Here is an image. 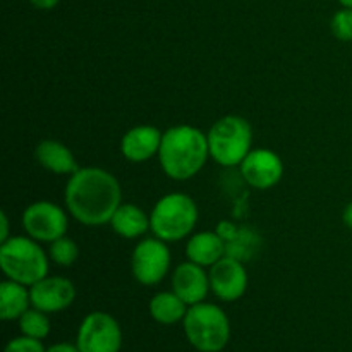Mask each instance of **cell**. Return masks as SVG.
Masks as SVG:
<instances>
[{
  "mask_svg": "<svg viewBox=\"0 0 352 352\" xmlns=\"http://www.w3.org/2000/svg\"><path fill=\"white\" fill-rule=\"evenodd\" d=\"M120 184L110 172L96 167L79 168L65 186V205L78 222L103 226L120 206Z\"/></svg>",
  "mask_w": 352,
  "mask_h": 352,
  "instance_id": "1",
  "label": "cell"
},
{
  "mask_svg": "<svg viewBox=\"0 0 352 352\" xmlns=\"http://www.w3.org/2000/svg\"><path fill=\"white\" fill-rule=\"evenodd\" d=\"M208 155V136L192 126L170 127L158 151L162 168L174 181H188L198 174Z\"/></svg>",
  "mask_w": 352,
  "mask_h": 352,
  "instance_id": "2",
  "label": "cell"
},
{
  "mask_svg": "<svg viewBox=\"0 0 352 352\" xmlns=\"http://www.w3.org/2000/svg\"><path fill=\"white\" fill-rule=\"evenodd\" d=\"M188 342L199 352H220L230 339V323L222 308L210 302L189 306L184 320Z\"/></svg>",
  "mask_w": 352,
  "mask_h": 352,
  "instance_id": "3",
  "label": "cell"
},
{
  "mask_svg": "<svg viewBox=\"0 0 352 352\" xmlns=\"http://www.w3.org/2000/svg\"><path fill=\"white\" fill-rule=\"evenodd\" d=\"M0 267L9 280L34 285L48 274V260L40 244L28 237H9L0 246Z\"/></svg>",
  "mask_w": 352,
  "mask_h": 352,
  "instance_id": "4",
  "label": "cell"
},
{
  "mask_svg": "<svg viewBox=\"0 0 352 352\" xmlns=\"http://www.w3.org/2000/svg\"><path fill=\"white\" fill-rule=\"evenodd\" d=\"M151 230L165 243L189 236L198 222L196 203L182 192H172L158 199L150 217Z\"/></svg>",
  "mask_w": 352,
  "mask_h": 352,
  "instance_id": "5",
  "label": "cell"
},
{
  "mask_svg": "<svg viewBox=\"0 0 352 352\" xmlns=\"http://www.w3.org/2000/svg\"><path fill=\"white\" fill-rule=\"evenodd\" d=\"M208 136L210 155L217 164L234 167L243 164L251 151L253 133L246 119L239 116H227L217 120Z\"/></svg>",
  "mask_w": 352,
  "mask_h": 352,
  "instance_id": "6",
  "label": "cell"
},
{
  "mask_svg": "<svg viewBox=\"0 0 352 352\" xmlns=\"http://www.w3.org/2000/svg\"><path fill=\"white\" fill-rule=\"evenodd\" d=\"M76 346L81 352H120L122 330L109 313L93 311L79 325Z\"/></svg>",
  "mask_w": 352,
  "mask_h": 352,
  "instance_id": "7",
  "label": "cell"
},
{
  "mask_svg": "<svg viewBox=\"0 0 352 352\" xmlns=\"http://www.w3.org/2000/svg\"><path fill=\"white\" fill-rule=\"evenodd\" d=\"M133 275L140 284L155 285L164 280L170 267V251L162 239H146L133 251Z\"/></svg>",
  "mask_w": 352,
  "mask_h": 352,
  "instance_id": "8",
  "label": "cell"
},
{
  "mask_svg": "<svg viewBox=\"0 0 352 352\" xmlns=\"http://www.w3.org/2000/svg\"><path fill=\"white\" fill-rule=\"evenodd\" d=\"M23 226L34 241L54 243L67 230V215L50 201H36L23 213Z\"/></svg>",
  "mask_w": 352,
  "mask_h": 352,
  "instance_id": "9",
  "label": "cell"
},
{
  "mask_svg": "<svg viewBox=\"0 0 352 352\" xmlns=\"http://www.w3.org/2000/svg\"><path fill=\"white\" fill-rule=\"evenodd\" d=\"M210 287L217 298L226 302L243 298L248 289V274L243 261L230 256H223L217 261L210 270Z\"/></svg>",
  "mask_w": 352,
  "mask_h": 352,
  "instance_id": "10",
  "label": "cell"
},
{
  "mask_svg": "<svg viewBox=\"0 0 352 352\" xmlns=\"http://www.w3.org/2000/svg\"><path fill=\"white\" fill-rule=\"evenodd\" d=\"M244 181L254 189H270L284 174V165L278 155L270 150H251L241 164Z\"/></svg>",
  "mask_w": 352,
  "mask_h": 352,
  "instance_id": "11",
  "label": "cell"
},
{
  "mask_svg": "<svg viewBox=\"0 0 352 352\" xmlns=\"http://www.w3.org/2000/svg\"><path fill=\"white\" fill-rule=\"evenodd\" d=\"M31 305L43 313H58L67 309L76 299V289L69 278L45 277L30 289Z\"/></svg>",
  "mask_w": 352,
  "mask_h": 352,
  "instance_id": "12",
  "label": "cell"
},
{
  "mask_svg": "<svg viewBox=\"0 0 352 352\" xmlns=\"http://www.w3.org/2000/svg\"><path fill=\"white\" fill-rule=\"evenodd\" d=\"M172 287L174 292L188 306L199 305L205 301L210 289V275L203 270V267L188 261L175 268L172 277Z\"/></svg>",
  "mask_w": 352,
  "mask_h": 352,
  "instance_id": "13",
  "label": "cell"
},
{
  "mask_svg": "<svg viewBox=\"0 0 352 352\" xmlns=\"http://www.w3.org/2000/svg\"><path fill=\"white\" fill-rule=\"evenodd\" d=\"M164 134L153 126H138L124 134L120 151L129 162H146L160 151Z\"/></svg>",
  "mask_w": 352,
  "mask_h": 352,
  "instance_id": "14",
  "label": "cell"
},
{
  "mask_svg": "<svg viewBox=\"0 0 352 352\" xmlns=\"http://www.w3.org/2000/svg\"><path fill=\"white\" fill-rule=\"evenodd\" d=\"M186 254L199 267H213L226 256V241L219 232L195 234L186 246Z\"/></svg>",
  "mask_w": 352,
  "mask_h": 352,
  "instance_id": "15",
  "label": "cell"
},
{
  "mask_svg": "<svg viewBox=\"0 0 352 352\" xmlns=\"http://www.w3.org/2000/svg\"><path fill=\"white\" fill-rule=\"evenodd\" d=\"M36 160L41 167L54 174H74L79 170L78 164L74 160V155L71 153L65 144L54 140H45L34 150Z\"/></svg>",
  "mask_w": 352,
  "mask_h": 352,
  "instance_id": "16",
  "label": "cell"
},
{
  "mask_svg": "<svg viewBox=\"0 0 352 352\" xmlns=\"http://www.w3.org/2000/svg\"><path fill=\"white\" fill-rule=\"evenodd\" d=\"M110 223H112L113 230L120 237H126V239H134V237L143 236L148 229H151V222L146 217V213L141 208H138L136 205H131V203H124V205L120 203Z\"/></svg>",
  "mask_w": 352,
  "mask_h": 352,
  "instance_id": "17",
  "label": "cell"
},
{
  "mask_svg": "<svg viewBox=\"0 0 352 352\" xmlns=\"http://www.w3.org/2000/svg\"><path fill=\"white\" fill-rule=\"evenodd\" d=\"M31 296L26 285L7 280L0 284V318L3 322L19 320L30 309Z\"/></svg>",
  "mask_w": 352,
  "mask_h": 352,
  "instance_id": "18",
  "label": "cell"
},
{
  "mask_svg": "<svg viewBox=\"0 0 352 352\" xmlns=\"http://www.w3.org/2000/svg\"><path fill=\"white\" fill-rule=\"evenodd\" d=\"M188 305L175 292H160L150 302L151 318L162 325H175L188 313Z\"/></svg>",
  "mask_w": 352,
  "mask_h": 352,
  "instance_id": "19",
  "label": "cell"
},
{
  "mask_svg": "<svg viewBox=\"0 0 352 352\" xmlns=\"http://www.w3.org/2000/svg\"><path fill=\"white\" fill-rule=\"evenodd\" d=\"M19 330L23 336L43 340L50 333V320H48L47 313L40 311V309H28L19 318Z\"/></svg>",
  "mask_w": 352,
  "mask_h": 352,
  "instance_id": "20",
  "label": "cell"
},
{
  "mask_svg": "<svg viewBox=\"0 0 352 352\" xmlns=\"http://www.w3.org/2000/svg\"><path fill=\"white\" fill-rule=\"evenodd\" d=\"M50 256L60 267H71L79 256L78 244L67 237H60V239L54 241L50 244Z\"/></svg>",
  "mask_w": 352,
  "mask_h": 352,
  "instance_id": "21",
  "label": "cell"
},
{
  "mask_svg": "<svg viewBox=\"0 0 352 352\" xmlns=\"http://www.w3.org/2000/svg\"><path fill=\"white\" fill-rule=\"evenodd\" d=\"M330 28H332V33L337 40L352 41V9L344 7L342 10L333 14Z\"/></svg>",
  "mask_w": 352,
  "mask_h": 352,
  "instance_id": "22",
  "label": "cell"
},
{
  "mask_svg": "<svg viewBox=\"0 0 352 352\" xmlns=\"http://www.w3.org/2000/svg\"><path fill=\"white\" fill-rule=\"evenodd\" d=\"M47 349L43 347L41 340L31 339V337L21 336L16 339L9 340L3 352H45Z\"/></svg>",
  "mask_w": 352,
  "mask_h": 352,
  "instance_id": "23",
  "label": "cell"
},
{
  "mask_svg": "<svg viewBox=\"0 0 352 352\" xmlns=\"http://www.w3.org/2000/svg\"><path fill=\"white\" fill-rule=\"evenodd\" d=\"M45 352H81V351L78 349V346H76V344L58 342V344H54V346L48 347Z\"/></svg>",
  "mask_w": 352,
  "mask_h": 352,
  "instance_id": "24",
  "label": "cell"
},
{
  "mask_svg": "<svg viewBox=\"0 0 352 352\" xmlns=\"http://www.w3.org/2000/svg\"><path fill=\"white\" fill-rule=\"evenodd\" d=\"M30 2L33 3V6L36 7V9L50 10V9H54L55 6H57L58 0H30Z\"/></svg>",
  "mask_w": 352,
  "mask_h": 352,
  "instance_id": "25",
  "label": "cell"
},
{
  "mask_svg": "<svg viewBox=\"0 0 352 352\" xmlns=\"http://www.w3.org/2000/svg\"><path fill=\"white\" fill-rule=\"evenodd\" d=\"M0 220H2V232H0V241L6 243L9 239V222H7L6 213H0Z\"/></svg>",
  "mask_w": 352,
  "mask_h": 352,
  "instance_id": "26",
  "label": "cell"
},
{
  "mask_svg": "<svg viewBox=\"0 0 352 352\" xmlns=\"http://www.w3.org/2000/svg\"><path fill=\"white\" fill-rule=\"evenodd\" d=\"M344 222H346V226L352 230V201L346 206V210H344Z\"/></svg>",
  "mask_w": 352,
  "mask_h": 352,
  "instance_id": "27",
  "label": "cell"
},
{
  "mask_svg": "<svg viewBox=\"0 0 352 352\" xmlns=\"http://www.w3.org/2000/svg\"><path fill=\"white\" fill-rule=\"evenodd\" d=\"M340 3H342V7H349V9H352V0H339Z\"/></svg>",
  "mask_w": 352,
  "mask_h": 352,
  "instance_id": "28",
  "label": "cell"
}]
</instances>
